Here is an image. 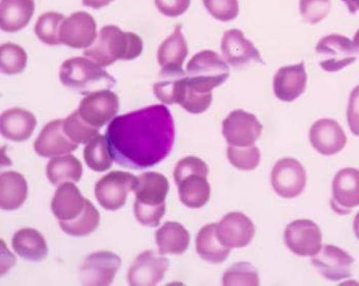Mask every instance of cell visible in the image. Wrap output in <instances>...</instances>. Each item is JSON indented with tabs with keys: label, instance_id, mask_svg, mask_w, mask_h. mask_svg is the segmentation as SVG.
Listing matches in <instances>:
<instances>
[{
	"label": "cell",
	"instance_id": "obj_45",
	"mask_svg": "<svg viewBox=\"0 0 359 286\" xmlns=\"http://www.w3.org/2000/svg\"><path fill=\"white\" fill-rule=\"evenodd\" d=\"M114 0H83V4L86 6L92 8H101L103 6H108Z\"/></svg>",
	"mask_w": 359,
	"mask_h": 286
},
{
	"label": "cell",
	"instance_id": "obj_7",
	"mask_svg": "<svg viewBox=\"0 0 359 286\" xmlns=\"http://www.w3.org/2000/svg\"><path fill=\"white\" fill-rule=\"evenodd\" d=\"M318 63L327 72H338L358 57L353 41L343 35L331 34L318 41L316 48Z\"/></svg>",
	"mask_w": 359,
	"mask_h": 286
},
{
	"label": "cell",
	"instance_id": "obj_20",
	"mask_svg": "<svg viewBox=\"0 0 359 286\" xmlns=\"http://www.w3.org/2000/svg\"><path fill=\"white\" fill-rule=\"evenodd\" d=\"M310 143L321 155L331 156L344 149L347 137L334 119H319L312 125L309 132Z\"/></svg>",
	"mask_w": 359,
	"mask_h": 286
},
{
	"label": "cell",
	"instance_id": "obj_19",
	"mask_svg": "<svg viewBox=\"0 0 359 286\" xmlns=\"http://www.w3.org/2000/svg\"><path fill=\"white\" fill-rule=\"evenodd\" d=\"M79 148L64 130L63 119L50 121L42 128L34 143L35 152L41 157H55L69 154Z\"/></svg>",
	"mask_w": 359,
	"mask_h": 286
},
{
	"label": "cell",
	"instance_id": "obj_11",
	"mask_svg": "<svg viewBox=\"0 0 359 286\" xmlns=\"http://www.w3.org/2000/svg\"><path fill=\"white\" fill-rule=\"evenodd\" d=\"M118 111V97L109 90H97L86 95L79 108L83 121L99 130L110 123Z\"/></svg>",
	"mask_w": 359,
	"mask_h": 286
},
{
	"label": "cell",
	"instance_id": "obj_15",
	"mask_svg": "<svg viewBox=\"0 0 359 286\" xmlns=\"http://www.w3.org/2000/svg\"><path fill=\"white\" fill-rule=\"evenodd\" d=\"M332 210L339 214H347L359 205V170L344 168L337 172L332 181Z\"/></svg>",
	"mask_w": 359,
	"mask_h": 286
},
{
	"label": "cell",
	"instance_id": "obj_36",
	"mask_svg": "<svg viewBox=\"0 0 359 286\" xmlns=\"http://www.w3.org/2000/svg\"><path fill=\"white\" fill-rule=\"evenodd\" d=\"M27 65V54L23 48L18 44H2L0 48V68L6 75L19 74L23 72Z\"/></svg>",
	"mask_w": 359,
	"mask_h": 286
},
{
	"label": "cell",
	"instance_id": "obj_16",
	"mask_svg": "<svg viewBox=\"0 0 359 286\" xmlns=\"http://www.w3.org/2000/svg\"><path fill=\"white\" fill-rule=\"evenodd\" d=\"M222 54L232 67H243L250 63H263L256 46L245 39L243 31L231 29L224 33L221 41Z\"/></svg>",
	"mask_w": 359,
	"mask_h": 286
},
{
	"label": "cell",
	"instance_id": "obj_43",
	"mask_svg": "<svg viewBox=\"0 0 359 286\" xmlns=\"http://www.w3.org/2000/svg\"><path fill=\"white\" fill-rule=\"evenodd\" d=\"M191 0H155V6L161 14L175 18L183 15L189 8Z\"/></svg>",
	"mask_w": 359,
	"mask_h": 286
},
{
	"label": "cell",
	"instance_id": "obj_27",
	"mask_svg": "<svg viewBox=\"0 0 359 286\" xmlns=\"http://www.w3.org/2000/svg\"><path fill=\"white\" fill-rule=\"evenodd\" d=\"M13 247L21 258L41 261L48 256V245L41 232L32 228L19 230L12 240Z\"/></svg>",
	"mask_w": 359,
	"mask_h": 286
},
{
	"label": "cell",
	"instance_id": "obj_34",
	"mask_svg": "<svg viewBox=\"0 0 359 286\" xmlns=\"http://www.w3.org/2000/svg\"><path fill=\"white\" fill-rule=\"evenodd\" d=\"M212 101V93L197 92L187 83L185 75L180 86L177 104L191 114H201L210 108Z\"/></svg>",
	"mask_w": 359,
	"mask_h": 286
},
{
	"label": "cell",
	"instance_id": "obj_29",
	"mask_svg": "<svg viewBox=\"0 0 359 286\" xmlns=\"http://www.w3.org/2000/svg\"><path fill=\"white\" fill-rule=\"evenodd\" d=\"M207 177L201 174L190 175L177 184L180 200L184 205L201 208L207 205L210 197V186Z\"/></svg>",
	"mask_w": 359,
	"mask_h": 286
},
{
	"label": "cell",
	"instance_id": "obj_33",
	"mask_svg": "<svg viewBox=\"0 0 359 286\" xmlns=\"http://www.w3.org/2000/svg\"><path fill=\"white\" fill-rule=\"evenodd\" d=\"M101 216L99 210L90 200H86V208L79 217L69 222H59L60 227L66 234L74 237L88 236L100 225Z\"/></svg>",
	"mask_w": 359,
	"mask_h": 286
},
{
	"label": "cell",
	"instance_id": "obj_30",
	"mask_svg": "<svg viewBox=\"0 0 359 286\" xmlns=\"http://www.w3.org/2000/svg\"><path fill=\"white\" fill-rule=\"evenodd\" d=\"M156 245L161 254H183L190 243V234L177 222H166L155 234Z\"/></svg>",
	"mask_w": 359,
	"mask_h": 286
},
{
	"label": "cell",
	"instance_id": "obj_42",
	"mask_svg": "<svg viewBox=\"0 0 359 286\" xmlns=\"http://www.w3.org/2000/svg\"><path fill=\"white\" fill-rule=\"evenodd\" d=\"M194 174H201L208 176V164L195 156L185 157V158L181 159V161L177 163L176 168H175V183H176L177 185L184 177Z\"/></svg>",
	"mask_w": 359,
	"mask_h": 286
},
{
	"label": "cell",
	"instance_id": "obj_1",
	"mask_svg": "<svg viewBox=\"0 0 359 286\" xmlns=\"http://www.w3.org/2000/svg\"><path fill=\"white\" fill-rule=\"evenodd\" d=\"M174 118L165 105H153L115 117L106 137L114 161L144 170L165 161L175 143Z\"/></svg>",
	"mask_w": 359,
	"mask_h": 286
},
{
	"label": "cell",
	"instance_id": "obj_48",
	"mask_svg": "<svg viewBox=\"0 0 359 286\" xmlns=\"http://www.w3.org/2000/svg\"><path fill=\"white\" fill-rule=\"evenodd\" d=\"M354 46H355L356 53H358V55L359 57V29L356 34L354 35L353 39Z\"/></svg>",
	"mask_w": 359,
	"mask_h": 286
},
{
	"label": "cell",
	"instance_id": "obj_47",
	"mask_svg": "<svg viewBox=\"0 0 359 286\" xmlns=\"http://www.w3.org/2000/svg\"><path fill=\"white\" fill-rule=\"evenodd\" d=\"M353 229L355 236L358 237L359 240V212L356 214L355 219H354Z\"/></svg>",
	"mask_w": 359,
	"mask_h": 286
},
{
	"label": "cell",
	"instance_id": "obj_46",
	"mask_svg": "<svg viewBox=\"0 0 359 286\" xmlns=\"http://www.w3.org/2000/svg\"><path fill=\"white\" fill-rule=\"evenodd\" d=\"M347 6L348 10L351 14H356L359 11V0H342Z\"/></svg>",
	"mask_w": 359,
	"mask_h": 286
},
{
	"label": "cell",
	"instance_id": "obj_25",
	"mask_svg": "<svg viewBox=\"0 0 359 286\" xmlns=\"http://www.w3.org/2000/svg\"><path fill=\"white\" fill-rule=\"evenodd\" d=\"M34 12V0H1L0 27L6 33L18 32L28 25Z\"/></svg>",
	"mask_w": 359,
	"mask_h": 286
},
{
	"label": "cell",
	"instance_id": "obj_39",
	"mask_svg": "<svg viewBox=\"0 0 359 286\" xmlns=\"http://www.w3.org/2000/svg\"><path fill=\"white\" fill-rule=\"evenodd\" d=\"M228 161L241 170H252L258 168L261 161L260 149L256 146L236 147L230 146L227 149Z\"/></svg>",
	"mask_w": 359,
	"mask_h": 286
},
{
	"label": "cell",
	"instance_id": "obj_37",
	"mask_svg": "<svg viewBox=\"0 0 359 286\" xmlns=\"http://www.w3.org/2000/svg\"><path fill=\"white\" fill-rule=\"evenodd\" d=\"M64 130L71 141L76 144H88L99 135V128L84 121L79 110L74 111L64 121Z\"/></svg>",
	"mask_w": 359,
	"mask_h": 286
},
{
	"label": "cell",
	"instance_id": "obj_41",
	"mask_svg": "<svg viewBox=\"0 0 359 286\" xmlns=\"http://www.w3.org/2000/svg\"><path fill=\"white\" fill-rule=\"evenodd\" d=\"M203 4L212 17L219 21H232L239 14L238 0H203Z\"/></svg>",
	"mask_w": 359,
	"mask_h": 286
},
{
	"label": "cell",
	"instance_id": "obj_13",
	"mask_svg": "<svg viewBox=\"0 0 359 286\" xmlns=\"http://www.w3.org/2000/svg\"><path fill=\"white\" fill-rule=\"evenodd\" d=\"M170 267V261L159 252L146 250L135 259L128 269V283L133 286H154L158 285Z\"/></svg>",
	"mask_w": 359,
	"mask_h": 286
},
{
	"label": "cell",
	"instance_id": "obj_6",
	"mask_svg": "<svg viewBox=\"0 0 359 286\" xmlns=\"http://www.w3.org/2000/svg\"><path fill=\"white\" fill-rule=\"evenodd\" d=\"M138 177L130 172H111L97 181L95 187L97 203L107 210H117L126 205L128 194L136 189Z\"/></svg>",
	"mask_w": 359,
	"mask_h": 286
},
{
	"label": "cell",
	"instance_id": "obj_44",
	"mask_svg": "<svg viewBox=\"0 0 359 286\" xmlns=\"http://www.w3.org/2000/svg\"><path fill=\"white\" fill-rule=\"evenodd\" d=\"M347 121L352 134L359 137V84L353 88L347 108Z\"/></svg>",
	"mask_w": 359,
	"mask_h": 286
},
{
	"label": "cell",
	"instance_id": "obj_14",
	"mask_svg": "<svg viewBox=\"0 0 359 286\" xmlns=\"http://www.w3.org/2000/svg\"><path fill=\"white\" fill-rule=\"evenodd\" d=\"M97 37L96 21L86 12H76L69 15L60 29L61 43L72 48H90Z\"/></svg>",
	"mask_w": 359,
	"mask_h": 286
},
{
	"label": "cell",
	"instance_id": "obj_24",
	"mask_svg": "<svg viewBox=\"0 0 359 286\" xmlns=\"http://www.w3.org/2000/svg\"><path fill=\"white\" fill-rule=\"evenodd\" d=\"M188 55L187 42L185 41L182 26L175 28L174 33L159 46L157 60L165 72H180L183 70V63Z\"/></svg>",
	"mask_w": 359,
	"mask_h": 286
},
{
	"label": "cell",
	"instance_id": "obj_35",
	"mask_svg": "<svg viewBox=\"0 0 359 286\" xmlns=\"http://www.w3.org/2000/svg\"><path fill=\"white\" fill-rule=\"evenodd\" d=\"M65 21V17L59 13H46L37 20L35 25V33L39 41L48 46H59L60 29Z\"/></svg>",
	"mask_w": 359,
	"mask_h": 286
},
{
	"label": "cell",
	"instance_id": "obj_8",
	"mask_svg": "<svg viewBox=\"0 0 359 286\" xmlns=\"http://www.w3.org/2000/svg\"><path fill=\"white\" fill-rule=\"evenodd\" d=\"M285 243L299 257H313L321 250L323 235L311 219H296L285 228Z\"/></svg>",
	"mask_w": 359,
	"mask_h": 286
},
{
	"label": "cell",
	"instance_id": "obj_22",
	"mask_svg": "<svg viewBox=\"0 0 359 286\" xmlns=\"http://www.w3.org/2000/svg\"><path fill=\"white\" fill-rule=\"evenodd\" d=\"M86 200L74 184L66 182L55 191L52 201L53 214L59 222L72 221L83 212Z\"/></svg>",
	"mask_w": 359,
	"mask_h": 286
},
{
	"label": "cell",
	"instance_id": "obj_4",
	"mask_svg": "<svg viewBox=\"0 0 359 286\" xmlns=\"http://www.w3.org/2000/svg\"><path fill=\"white\" fill-rule=\"evenodd\" d=\"M60 81L73 92L88 95L101 90H109L116 84L102 66L88 57H75L62 64Z\"/></svg>",
	"mask_w": 359,
	"mask_h": 286
},
{
	"label": "cell",
	"instance_id": "obj_21",
	"mask_svg": "<svg viewBox=\"0 0 359 286\" xmlns=\"http://www.w3.org/2000/svg\"><path fill=\"white\" fill-rule=\"evenodd\" d=\"M307 73L305 64L285 66L277 71L273 79V90L277 99L292 102L305 92Z\"/></svg>",
	"mask_w": 359,
	"mask_h": 286
},
{
	"label": "cell",
	"instance_id": "obj_31",
	"mask_svg": "<svg viewBox=\"0 0 359 286\" xmlns=\"http://www.w3.org/2000/svg\"><path fill=\"white\" fill-rule=\"evenodd\" d=\"M83 172V164L71 154L54 157L46 165V177L55 186L66 182L77 183L81 181Z\"/></svg>",
	"mask_w": 359,
	"mask_h": 286
},
{
	"label": "cell",
	"instance_id": "obj_2",
	"mask_svg": "<svg viewBox=\"0 0 359 286\" xmlns=\"http://www.w3.org/2000/svg\"><path fill=\"white\" fill-rule=\"evenodd\" d=\"M142 52L143 41L139 35L108 25L101 29L94 43L84 50V55L102 67H108L118 60L132 61Z\"/></svg>",
	"mask_w": 359,
	"mask_h": 286
},
{
	"label": "cell",
	"instance_id": "obj_10",
	"mask_svg": "<svg viewBox=\"0 0 359 286\" xmlns=\"http://www.w3.org/2000/svg\"><path fill=\"white\" fill-rule=\"evenodd\" d=\"M263 126L252 113L234 110L223 121V136L230 146L247 147L256 143Z\"/></svg>",
	"mask_w": 359,
	"mask_h": 286
},
{
	"label": "cell",
	"instance_id": "obj_5",
	"mask_svg": "<svg viewBox=\"0 0 359 286\" xmlns=\"http://www.w3.org/2000/svg\"><path fill=\"white\" fill-rule=\"evenodd\" d=\"M229 67L220 55L212 50H203L192 57L186 69V81L201 93H212L227 81Z\"/></svg>",
	"mask_w": 359,
	"mask_h": 286
},
{
	"label": "cell",
	"instance_id": "obj_18",
	"mask_svg": "<svg viewBox=\"0 0 359 286\" xmlns=\"http://www.w3.org/2000/svg\"><path fill=\"white\" fill-rule=\"evenodd\" d=\"M256 233L254 223L241 212H230L217 224V234L222 245L243 248L250 245Z\"/></svg>",
	"mask_w": 359,
	"mask_h": 286
},
{
	"label": "cell",
	"instance_id": "obj_40",
	"mask_svg": "<svg viewBox=\"0 0 359 286\" xmlns=\"http://www.w3.org/2000/svg\"><path fill=\"white\" fill-rule=\"evenodd\" d=\"M331 0H300V14L306 23L316 25L331 12Z\"/></svg>",
	"mask_w": 359,
	"mask_h": 286
},
{
	"label": "cell",
	"instance_id": "obj_12",
	"mask_svg": "<svg viewBox=\"0 0 359 286\" xmlns=\"http://www.w3.org/2000/svg\"><path fill=\"white\" fill-rule=\"evenodd\" d=\"M121 266V259L114 252L101 250L84 259L81 268L83 285L107 286L114 280Z\"/></svg>",
	"mask_w": 359,
	"mask_h": 286
},
{
	"label": "cell",
	"instance_id": "obj_28",
	"mask_svg": "<svg viewBox=\"0 0 359 286\" xmlns=\"http://www.w3.org/2000/svg\"><path fill=\"white\" fill-rule=\"evenodd\" d=\"M196 252L208 263L221 264L228 258L231 248L222 245L217 234V224H210L201 228L197 234Z\"/></svg>",
	"mask_w": 359,
	"mask_h": 286
},
{
	"label": "cell",
	"instance_id": "obj_17",
	"mask_svg": "<svg viewBox=\"0 0 359 286\" xmlns=\"http://www.w3.org/2000/svg\"><path fill=\"white\" fill-rule=\"evenodd\" d=\"M311 263L325 279L339 281L351 276L354 259L337 246L325 245L313 256Z\"/></svg>",
	"mask_w": 359,
	"mask_h": 286
},
{
	"label": "cell",
	"instance_id": "obj_9",
	"mask_svg": "<svg viewBox=\"0 0 359 286\" xmlns=\"http://www.w3.org/2000/svg\"><path fill=\"white\" fill-rule=\"evenodd\" d=\"M304 166L294 158L277 161L271 172V184L279 197L292 199L300 196L306 187Z\"/></svg>",
	"mask_w": 359,
	"mask_h": 286
},
{
	"label": "cell",
	"instance_id": "obj_3",
	"mask_svg": "<svg viewBox=\"0 0 359 286\" xmlns=\"http://www.w3.org/2000/svg\"><path fill=\"white\" fill-rule=\"evenodd\" d=\"M170 190L168 179L159 172H144L134 190L135 217L141 225L157 227L166 210L165 199Z\"/></svg>",
	"mask_w": 359,
	"mask_h": 286
},
{
	"label": "cell",
	"instance_id": "obj_26",
	"mask_svg": "<svg viewBox=\"0 0 359 286\" xmlns=\"http://www.w3.org/2000/svg\"><path fill=\"white\" fill-rule=\"evenodd\" d=\"M28 184L20 172H6L0 176V206L4 210L21 207L27 199Z\"/></svg>",
	"mask_w": 359,
	"mask_h": 286
},
{
	"label": "cell",
	"instance_id": "obj_38",
	"mask_svg": "<svg viewBox=\"0 0 359 286\" xmlns=\"http://www.w3.org/2000/svg\"><path fill=\"white\" fill-rule=\"evenodd\" d=\"M260 285L258 270L250 263L241 261L234 264L223 276V285Z\"/></svg>",
	"mask_w": 359,
	"mask_h": 286
},
{
	"label": "cell",
	"instance_id": "obj_23",
	"mask_svg": "<svg viewBox=\"0 0 359 286\" xmlns=\"http://www.w3.org/2000/svg\"><path fill=\"white\" fill-rule=\"evenodd\" d=\"M36 117L21 108L4 111L0 119L2 137L13 142L27 141L36 128Z\"/></svg>",
	"mask_w": 359,
	"mask_h": 286
},
{
	"label": "cell",
	"instance_id": "obj_32",
	"mask_svg": "<svg viewBox=\"0 0 359 286\" xmlns=\"http://www.w3.org/2000/svg\"><path fill=\"white\" fill-rule=\"evenodd\" d=\"M83 157L88 168L97 172L110 170L114 158L111 153L107 137L102 135H97L90 143L86 144Z\"/></svg>",
	"mask_w": 359,
	"mask_h": 286
}]
</instances>
